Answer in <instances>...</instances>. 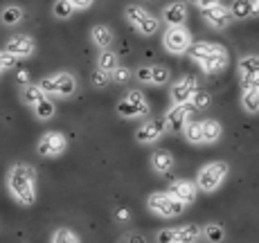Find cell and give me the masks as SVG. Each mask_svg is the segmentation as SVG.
Returning <instances> with one entry per match:
<instances>
[{
	"instance_id": "6",
	"label": "cell",
	"mask_w": 259,
	"mask_h": 243,
	"mask_svg": "<svg viewBox=\"0 0 259 243\" xmlns=\"http://www.w3.org/2000/svg\"><path fill=\"white\" fill-rule=\"evenodd\" d=\"M149 111H151V106H149V102H147V97H144L142 90H128L117 104V113L122 117H126V120L147 117Z\"/></svg>"
},
{
	"instance_id": "16",
	"label": "cell",
	"mask_w": 259,
	"mask_h": 243,
	"mask_svg": "<svg viewBox=\"0 0 259 243\" xmlns=\"http://www.w3.org/2000/svg\"><path fill=\"white\" fill-rule=\"evenodd\" d=\"M196 79L185 74V77H181L176 83L171 86V102L174 104H189V99L192 95L196 92Z\"/></svg>"
},
{
	"instance_id": "18",
	"label": "cell",
	"mask_w": 259,
	"mask_h": 243,
	"mask_svg": "<svg viewBox=\"0 0 259 243\" xmlns=\"http://www.w3.org/2000/svg\"><path fill=\"white\" fill-rule=\"evenodd\" d=\"M201 140L203 144H214V142L221 140L223 135V126L217 120H201Z\"/></svg>"
},
{
	"instance_id": "34",
	"label": "cell",
	"mask_w": 259,
	"mask_h": 243,
	"mask_svg": "<svg viewBox=\"0 0 259 243\" xmlns=\"http://www.w3.org/2000/svg\"><path fill=\"white\" fill-rule=\"evenodd\" d=\"M131 79V70L124 66H117L115 70L111 72V83H126Z\"/></svg>"
},
{
	"instance_id": "11",
	"label": "cell",
	"mask_w": 259,
	"mask_h": 243,
	"mask_svg": "<svg viewBox=\"0 0 259 243\" xmlns=\"http://www.w3.org/2000/svg\"><path fill=\"white\" fill-rule=\"evenodd\" d=\"M34 50H36V41H34L32 36H27V34H14V36L7 38V43H5V52H9L14 59H27L34 54Z\"/></svg>"
},
{
	"instance_id": "29",
	"label": "cell",
	"mask_w": 259,
	"mask_h": 243,
	"mask_svg": "<svg viewBox=\"0 0 259 243\" xmlns=\"http://www.w3.org/2000/svg\"><path fill=\"white\" fill-rule=\"evenodd\" d=\"M52 14L59 18V21H68V18L74 14V7L70 5V0H57L52 5Z\"/></svg>"
},
{
	"instance_id": "13",
	"label": "cell",
	"mask_w": 259,
	"mask_h": 243,
	"mask_svg": "<svg viewBox=\"0 0 259 243\" xmlns=\"http://www.w3.org/2000/svg\"><path fill=\"white\" fill-rule=\"evenodd\" d=\"M192 115H194L192 104H174L165 115L167 128H171V131H183V128L187 126V122L192 120Z\"/></svg>"
},
{
	"instance_id": "39",
	"label": "cell",
	"mask_w": 259,
	"mask_h": 243,
	"mask_svg": "<svg viewBox=\"0 0 259 243\" xmlns=\"http://www.w3.org/2000/svg\"><path fill=\"white\" fill-rule=\"evenodd\" d=\"M241 88H255V90L259 92V74L255 79H250V81H241Z\"/></svg>"
},
{
	"instance_id": "1",
	"label": "cell",
	"mask_w": 259,
	"mask_h": 243,
	"mask_svg": "<svg viewBox=\"0 0 259 243\" xmlns=\"http://www.w3.org/2000/svg\"><path fill=\"white\" fill-rule=\"evenodd\" d=\"M7 189L12 198L23 207L36 203V169L27 162H16L7 171Z\"/></svg>"
},
{
	"instance_id": "7",
	"label": "cell",
	"mask_w": 259,
	"mask_h": 243,
	"mask_svg": "<svg viewBox=\"0 0 259 243\" xmlns=\"http://www.w3.org/2000/svg\"><path fill=\"white\" fill-rule=\"evenodd\" d=\"M147 207L151 214L162 216V219H174V216H181L185 205L178 201H174L167 191H153L151 196L147 198Z\"/></svg>"
},
{
	"instance_id": "26",
	"label": "cell",
	"mask_w": 259,
	"mask_h": 243,
	"mask_svg": "<svg viewBox=\"0 0 259 243\" xmlns=\"http://www.w3.org/2000/svg\"><path fill=\"white\" fill-rule=\"evenodd\" d=\"M32 111H34V115H36V120L46 122V120H52V117H54V113H57V106H54L52 99L46 97L43 102H38L36 106L32 108Z\"/></svg>"
},
{
	"instance_id": "33",
	"label": "cell",
	"mask_w": 259,
	"mask_h": 243,
	"mask_svg": "<svg viewBox=\"0 0 259 243\" xmlns=\"http://www.w3.org/2000/svg\"><path fill=\"white\" fill-rule=\"evenodd\" d=\"M91 79H93V86L104 88V86H108V83H111V72H104V70H99V68H95Z\"/></svg>"
},
{
	"instance_id": "32",
	"label": "cell",
	"mask_w": 259,
	"mask_h": 243,
	"mask_svg": "<svg viewBox=\"0 0 259 243\" xmlns=\"http://www.w3.org/2000/svg\"><path fill=\"white\" fill-rule=\"evenodd\" d=\"M210 92H205V90H196L192 95V99H189V102H192V108L194 111H198V108H205L207 104H210Z\"/></svg>"
},
{
	"instance_id": "4",
	"label": "cell",
	"mask_w": 259,
	"mask_h": 243,
	"mask_svg": "<svg viewBox=\"0 0 259 243\" xmlns=\"http://www.w3.org/2000/svg\"><path fill=\"white\" fill-rule=\"evenodd\" d=\"M228 173H230V167H228V162L221 160L201 167V171L196 173V189L205 191V194H214L226 182Z\"/></svg>"
},
{
	"instance_id": "42",
	"label": "cell",
	"mask_w": 259,
	"mask_h": 243,
	"mask_svg": "<svg viewBox=\"0 0 259 243\" xmlns=\"http://www.w3.org/2000/svg\"><path fill=\"white\" fill-rule=\"evenodd\" d=\"M18 81H21L23 86H25V83H29L27 81V72H18Z\"/></svg>"
},
{
	"instance_id": "35",
	"label": "cell",
	"mask_w": 259,
	"mask_h": 243,
	"mask_svg": "<svg viewBox=\"0 0 259 243\" xmlns=\"http://www.w3.org/2000/svg\"><path fill=\"white\" fill-rule=\"evenodd\" d=\"M18 59H14L9 52H5V50H0V74L7 72L9 68H16Z\"/></svg>"
},
{
	"instance_id": "40",
	"label": "cell",
	"mask_w": 259,
	"mask_h": 243,
	"mask_svg": "<svg viewBox=\"0 0 259 243\" xmlns=\"http://www.w3.org/2000/svg\"><path fill=\"white\" fill-rule=\"evenodd\" d=\"M124 243H147V241H144V236H142V234H128Z\"/></svg>"
},
{
	"instance_id": "5",
	"label": "cell",
	"mask_w": 259,
	"mask_h": 243,
	"mask_svg": "<svg viewBox=\"0 0 259 243\" xmlns=\"http://www.w3.org/2000/svg\"><path fill=\"white\" fill-rule=\"evenodd\" d=\"M124 16H126L128 25H131L138 34H142V36H151V34H156L158 27H160V18L153 16L149 9L140 7V5H128V7L124 9Z\"/></svg>"
},
{
	"instance_id": "37",
	"label": "cell",
	"mask_w": 259,
	"mask_h": 243,
	"mask_svg": "<svg viewBox=\"0 0 259 243\" xmlns=\"http://www.w3.org/2000/svg\"><path fill=\"white\" fill-rule=\"evenodd\" d=\"M93 3L95 0H70V5L74 9H88V7H93Z\"/></svg>"
},
{
	"instance_id": "27",
	"label": "cell",
	"mask_w": 259,
	"mask_h": 243,
	"mask_svg": "<svg viewBox=\"0 0 259 243\" xmlns=\"http://www.w3.org/2000/svg\"><path fill=\"white\" fill-rule=\"evenodd\" d=\"M117 66H119V61H117V54L113 52V50H102V52H99V59H97V68H99V70L113 72Z\"/></svg>"
},
{
	"instance_id": "31",
	"label": "cell",
	"mask_w": 259,
	"mask_h": 243,
	"mask_svg": "<svg viewBox=\"0 0 259 243\" xmlns=\"http://www.w3.org/2000/svg\"><path fill=\"white\" fill-rule=\"evenodd\" d=\"M203 232H205V236L210 241H214V243L223 241V236H226V230H223L219 223H210V225H205V227H203Z\"/></svg>"
},
{
	"instance_id": "20",
	"label": "cell",
	"mask_w": 259,
	"mask_h": 243,
	"mask_svg": "<svg viewBox=\"0 0 259 243\" xmlns=\"http://www.w3.org/2000/svg\"><path fill=\"white\" fill-rule=\"evenodd\" d=\"M151 167L156 173H160V176H167L169 171L174 169V156L165 149H160V151H156L151 156Z\"/></svg>"
},
{
	"instance_id": "3",
	"label": "cell",
	"mask_w": 259,
	"mask_h": 243,
	"mask_svg": "<svg viewBox=\"0 0 259 243\" xmlns=\"http://www.w3.org/2000/svg\"><path fill=\"white\" fill-rule=\"evenodd\" d=\"M36 86L46 92V97H72L77 92V79L72 72H54L43 77Z\"/></svg>"
},
{
	"instance_id": "25",
	"label": "cell",
	"mask_w": 259,
	"mask_h": 243,
	"mask_svg": "<svg viewBox=\"0 0 259 243\" xmlns=\"http://www.w3.org/2000/svg\"><path fill=\"white\" fill-rule=\"evenodd\" d=\"M241 106L246 113H259V92L255 90V88H243L241 92Z\"/></svg>"
},
{
	"instance_id": "14",
	"label": "cell",
	"mask_w": 259,
	"mask_h": 243,
	"mask_svg": "<svg viewBox=\"0 0 259 243\" xmlns=\"http://www.w3.org/2000/svg\"><path fill=\"white\" fill-rule=\"evenodd\" d=\"M203 21L210 25L212 29H226L228 25L232 23V14H230V7L226 5H212V7L203 9Z\"/></svg>"
},
{
	"instance_id": "21",
	"label": "cell",
	"mask_w": 259,
	"mask_h": 243,
	"mask_svg": "<svg viewBox=\"0 0 259 243\" xmlns=\"http://www.w3.org/2000/svg\"><path fill=\"white\" fill-rule=\"evenodd\" d=\"M259 74V57L257 54H248L239 61V77L241 81H250Z\"/></svg>"
},
{
	"instance_id": "28",
	"label": "cell",
	"mask_w": 259,
	"mask_h": 243,
	"mask_svg": "<svg viewBox=\"0 0 259 243\" xmlns=\"http://www.w3.org/2000/svg\"><path fill=\"white\" fill-rule=\"evenodd\" d=\"M50 243H81V241H79V236L74 234L70 227H57V230L52 232Z\"/></svg>"
},
{
	"instance_id": "43",
	"label": "cell",
	"mask_w": 259,
	"mask_h": 243,
	"mask_svg": "<svg viewBox=\"0 0 259 243\" xmlns=\"http://www.w3.org/2000/svg\"><path fill=\"white\" fill-rule=\"evenodd\" d=\"M255 3H259V0H255Z\"/></svg>"
},
{
	"instance_id": "17",
	"label": "cell",
	"mask_w": 259,
	"mask_h": 243,
	"mask_svg": "<svg viewBox=\"0 0 259 243\" xmlns=\"http://www.w3.org/2000/svg\"><path fill=\"white\" fill-rule=\"evenodd\" d=\"M162 21H165L169 27H171V25H185V21H187V5L181 3V0L167 5L165 12H162Z\"/></svg>"
},
{
	"instance_id": "8",
	"label": "cell",
	"mask_w": 259,
	"mask_h": 243,
	"mask_svg": "<svg viewBox=\"0 0 259 243\" xmlns=\"http://www.w3.org/2000/svg\"><path fill=\"white\" fill-rule=\"evenodd\" d=\"M162 45H165L169 54L181 57V54H185L189 45H192V34H189V29L185 25H171V27H167V32L162 34Z\"/></svg>"
},
{
	"instance_id": "38",
	"label": "cell",
	"mask_w": 259,
	"mask_h": 243,
	"mask_svg": "<svg viewBox=\"0 0 259 243\" xmlns=\"http://www.w3.org/2000/svg\"><path fill=\"white\" fill-rule=\"evenodd\" d=\"M194 5H196L198 9H207V7H212V5H219L221 0H192Z\"/></svg>"
},
{
	"instance_id": "10",
	"label": "cell",
	"mask_w": 259,
	"mask_h": 243,
	"mask_svg": "<svg viewBox=\"0 0 259 243\" xmlns=\"http://www.w3.org/2000/svg\"><path fill=\"white\" fill-rule=\"evenodd\" d=\"M201 227L196 223H187L181 227H165L158 232V243H194L201 236Z\"/></svg>"
},
{
	"instance_id": "22",
	"label": "cell",
	"mask_w": 259,
	"mask_h": 243,
	"mask_svg": "<svg viewBox=\"0 0 259 243\" xmlns=\"http://www.w3.org/2000/svg\"><path fill=\"white\" fill-rule=\"evenodd\" d=\"M91 38L99 50H108L111 43H113V32H111L108 25H95V27L91 29Z\"/></svg>"
},
{
	"instance_id": "15",
	"label": "cell",
	"mask_w": 259,
	"mask_h": 243,
	"mask_svg": "<svg viewBox=\"0 0 259 243\" xmlns=\"http://www.w3.org/2000/svg\"><path fill=\"white\" fill-rule=\"evenodd\" d=\"M196 185L194 182H189V180H174V182H169V189H167V194L174 198V201H178V203H183V205H192L194 201H196Z\"/></svg>"
},
{
	"instance_id": "2",
	"label": "cell",
	"mask_w": 259,
	"mask_h": 243,
	"mask_svg": "<svg viewBox=\"0 0 259 243\" xmlns=\"http://www.w3.org/2000/svg\"><path fill=\"white\" fill-rule=\"evenodd\" d=\"M189 57L198 63L205 72L210 74H217V72H223L230 63V54L223 45L219 43H210V41H196L189 45Z\"/></svg>"
},
{
	"instance_id": "41",
	"label": "cell",
	"mask_w": 259,
	"mask_h": 243,
	"mask_svg": "<svg viewBox=\"0 0 259 243\" xmlns=\"http://www.w3.org/2000/svg\"><path fill=\"white\" fill-rule=\"evenodd\" d=\"M117 219L119 221H126L128 219V210H117Z\"/></svg>"
},
{
	"instance_id": "12",
	"label": "cell",
	"mask_w": 259,
	"mask_h": 243,
	"mask_svg": "<svg viewBox=\"0 0 259 243\" xmlns=\"http://www.w3.org/2000/svg\"><path fill=\"white\" fill-rule=\"evenodd\" d=\"M167 131H169V128H167L165 117H156V120L142 122L140 126H138L136 137H138V142H142V144H151V142L160 140V137L165 135Z\"/></svg>"
},
{
	"instance_id": "24",
	"label": "cell",
	"mask_w": 259,
	"mask_h": 243,
	"mask_svg": "<svg viewBox=\"0 0 259 243\" xmlns=\"http://www.w3.org/2000/svg\"><path fill=\"white\" fill-rule=\"evenodd\" d=\"M23 18H25V12L18 5H7V7L3 9V14H0V21H3V25H7V27L18 25Z\"/></svg>"
},
{
	"instance_id": "30",
	"label": "cell",
	"mask_w": 259,
	"mask_h": 243,
	"mask_svg": "<svg viewBox=\"0 0 259 243\" xmlns=\"http://www.w3.org/2000/svg\"><path fill=\"white\" fill-rule=\"evenodd\" d=\"M171 79V72H169L167 66H151V83L156 86H165Z\"/></svg>"
},
{
	"instance_id": "36",
	"label": "cell",
	"mask_w": 259,
	"mask_h": 243,
	"mask_svg": "<svg viewBox=\"0 0 259 243\" xmlns=\"http://www.w3.org/2000/svg\"><path fill=\"white\" fill-rule=\"evenodd\" d=\"M136 77H138V81H142V83H151V66H144V68H138Z\"/></svg>"
},
{
	"instance_id": "9",
	"label": "cell",
	"mask_w": 259,
	"mask_h": 243,
	"mask_svg": "<svg viewBox=\"0 0 259 243\" xmlns=\"http://www.w3.org/2000/svg\"><path fill=\"white\" fill-rule=\"evenodd\" d=\"M68 149V137L61 131H48L38 137L36 151L41 158H59L61 153H66Z\"/></svg>"
},
{
	"instance_id": "23",
	"label": "cell",
	"mask_w": 259,
	"mask_h": 243,
	"mask_svg": "<svg viewBox=\"0 0 259 243\" xmlns=\"http://www.w3.org/2000/svg\"><path fill=\"white\" fill-rule=\"evenodd\" d=\"M21 95H23V102L27 104L29 108H34L38 102H43V99H46V92H43L41 88L36 86V83H25Z\"/></svg>"
},
{
	"instance_id": "19",
	"label": "cell",
	"mask_w": 259,
	"mask_h": 243,
	"mask_svg": "<svg viewBox=\"0 0 259 243\" xmlns=\"http://www.w3.org/2000/svg\"><path fill=\"white\" fill-rule=\"evenodd\" d=\"M230 14H232V18L257 16V14H259V3H255V0H232Z\"/></svg>"
}]
</instances>
